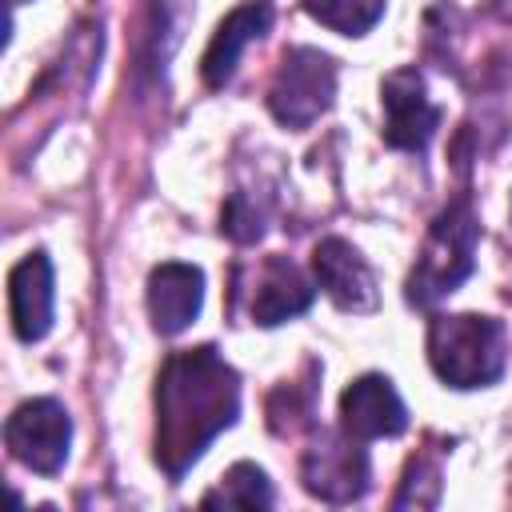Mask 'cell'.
<instances>
[{
    "mask_svg": "<svg viewBox=\"0 0 512 512\" xmlns=\"http://www.w3.org/2000/svg\"><path fill=\"white\" fill-rule=\"evenodd\" d=\"M52 304H56V284H52V260L48 252H28L12 272H8V308H12V328L24 344H36L52 328Z\"/></svg>",
    "mask_w": 512,
    "mask_h": 512,
    "instance_id": "cell-11",
    "label": "cell"
},
{
    "mask_svg": "<svg viewBox=\"0 0 512 512\" xmlns=\"http://www.w3.org/2000/svg\"><path fill=\"white\" fill-rule=\"evenodd\" d=\"M476 240H480V220L468 196H456L428 228L420 256L408 272V304L416 308H432L436 300H444L448 292H456L472 268H476Z\"/></svg>",
    "mask_w": 512,
    "mask_h": 512,
    "instance_id": "cell-3",
    "label": "cell"
},
{
    "mask_svg": "<svg viewBox=\"0 0 512 512\" xmlns=\"http://www.w3.org/2000/svg\"><path fill=\"white\" fill-rule=\"evenodd\" d=\"M380 104H384V144L400 152H424L440 124V108L428 100L424 76L416 68L388 72L380 84Z\"/></svg>",
    "mask_w": 512,
    "mask_h": 512,
    "instance_id": "cell-7",
    "label": "cell"
},
{
    "mask_svg": "<svg viewBox=\"0 0 512 512\" xmlns=\"http://www.w3.org/2000/svg\"><path fill=\"white\" fill-rule=\"evenodd\" d=\"M312 276L324 296L344 312H372L376 308V276L368 260L340 236H324L312 248Z\"/></svg>",
    "mask_w": 512,
    "mask_h": 512,
    "instance_id": "cell-9",
    "label": "cell"
},
{
    "mask_svg": "<svg viewBox=\"0 0 512 512\" xmlns=\"http://www.w3.org/2000/svg\"><path fill=\"white\" fill-rule=\"evenodd\" d=\"M204 304V272L184 260H164L148 272V316L160 336H180Z\"/></svg>",
    "mask_w": 512,
    "mask_h": 512,
    "instance_id": "cell-10",
    "label": "cell"
},
{
    "mask_svg": "<svg viewBox=\"0 0 512 512\" xmlns=\"http://www.w3.org/2000/svg\"><path fill=\"white\" fill-rule=\"evenodd\" d=\"M316 288L312 280L288 260V256H268L256 272V288H252V324L260 328H276L300 312H308Z\"/></svg>",
    "mask_w": 512,
    "mask_h": 512,
    "instance_id": "cell-13",
    "label": "cell"
},
{
    "mask_svg": "<svg viewBox=\"0 0 512 512\" xmlns=\"http://www.w3.org/2000/svg\"><path fill=\"white\" fill-rule=\"evenodd\" d=\"M240 416V376L212 348L172 352L156 376V436L152 456L168 480H180L204 448Z\"/></svg>",
    "mask_w": 512,
    "mask_h": 512,
    "instance_id": "cell-1",
    "label": "cell"
},
{
    "mask_svg": "<svg viewBox=\"0 0 512 512\" xmlns=\"http://www.w3.org/2000/svg\"><path fill=\"white\" fill-rule=\"evenodd\" d=\"M428 364L448 388H488L504 376L508 332L496 316L456 312L428 324Z\"/></svg>",
    "mask_w": 512,
    "mask_h": 512,
    "instance_id": "cell-2",
    "label": "cell"
},
{
    "mask_svg": "<svg viewBox=\"0 0 512 512\" xmlns=\"http://www.w3.org/2000/svg\"><path fill=\"white\" fill-rule=\"evenodd\" d=\"M8 4H28V0H8Z\"/></svg>",
    "mask_w": 512,
    "mask_h": 512,
    "instance_id": "cell-19",
    "label": "cell"
},
{
    "mask_svg": "<svg viewBox=\"0 0 512 512\" xmlns=\"http://www.w3.org/2000/svg\"><path fill=\"white\" fill-rule=\"evenodd\" d=\"M220 232L232 236L236 244H252L264 236V212L244 192H232L224 204V216H220Z\"/></svg>",
    "mask_w": 512,
    "mask_h": 512,
    "instance_id": "cell-18",
    "label": "cell"
},
{
    "mask_svg": "<svg viewBox=\"0 0 512 512\" xmlns=\"http://www.w3.org/2000/svg\"><path fill=\"white\" fill-rule=\"evenodd\" d=\"M364 440L348 436V432H328L320 428L312 436V444L300 456V480L304 488L324 500V504H352L368 492L372 480V464L368 452L360 448Z\"/></svg>",
    "mask_w": 512,
    "mask_h": 512,
    "instance_id": "cell-5",
    "label": "cell"
},
{
    "mask_svg": "<svg viewBox=\"0 0 512 512\" xmlns=\"http://www.w3.org/2000/svg\"><path fill=\"white\" fill-rule=\"evenodd\" d=\"M204 508H272L276 504V492H272V480L264 476V468H256V464H232L228 472H224V480L212 488V492H204V500H200Z\"/></svg>",
    "mask_w": 512,
    "mask_h": 512,
    "instance_id": "cell-14",
    "label": "cell"
},
{
    "mask_svg": "<svg viewBox=\"0 0 512 512\" xmlns=\"http://www.w3.org/2000/svg\"><path fill=\"white\" fill-rule=\"evenodd\" d=\"M268 28H272V0H244L240 8H232L216 24V32H212V40L204 48V60H200L204 84L208 88H224L236 76V64H240L244 48L252 40H260Z\"/></svg>",
    "mask_w": 512,
    "mask_h": 512,
    "instance_id": "cell-12",
    "label": "cell"
},
{
    "mask_svg": "<svg viewBox=\"0 0 512 512\" xmlns=\"http://www.w3.org/2000/svg\"><path fill=\"white\" fill-rule=\"evenodd\" d=\"M440 500V472H436V464L432 460H424V456H416V460H408V468H404V480H400V492H396V508H432Z\"/></svg>",
    "mask_w": 512,
    "mask_h": 512,
    "instance_id": "cell-17",
    "label": "cell"
},
{
    "mask_svg": "<svg viewBox=\"0 0 512 512\" xmlns=\"http://www.w3.org/2000/svg\"><path fill=\"white\" fill-rule=\"evenodd\" d=\"M300 4L316 24L340 36H364L384 16V0H300Z\"/></svg>",
    "mask_w": 512,
    "mask_h": 512,
    "instance_id": "cell-15",
    "label": "cell"
},
{
    "mask_svg": "<svg viewBox=\"0 0 512 512\" xmlns=\"http://www.w3.org/2000/svg\"><path fill=\"white\" fill-rule=\"evenodd\" d=\"M4 444L8 452L40 472V476H56L68 460V444H72V416L60 400L52 396H36V400H24L8 424H4Z\"/></svg>",
    "mask_w": 512,
    "mask_h": 512,
    "instance_id": "cell-6",
    "label": "cell"
},
{
    "mask_svg": "<svg viewBox=\"0 0 512 512\" xmlns=\"http://www.w3.org/2000/svg\"><path fill=\"white\" fill-rule=\"evenodd\" d=\"M336 60L320 48H288L272 88H268V112L284 124V128H308L312 120H320L332 108L336 96Z\"/></svg>",
    "mask_w": 512,
    "mask_h": 512,
    "instance_id": "cell-4",
    "label": "cell"
},
{
    "mask_svg": "<svg viewBox=\"0 0 512 512\" xmlns=\"http://www.w3.org/2000/svg\"><path fill=\"white\" fill-rule=\"evenodd\" d=\"M340 428L356 440H384L408 428V408L388 376L364 372L340 392Z\"/></svg>",
    "mask_w": 512,
    "mask_h": 512,
    "instance_id": "cell-8",
    "label": "cell"
},
{
    "mask_svg": "<svg viewBox=\"0 0 512 512\" xmlns=\"http://www.w3.org/2000/svg\"><path fill=\"white\" fill-rule=\"evenodd\" d=\"M312 424V384H280V388H272V396H268V428L276 432V436H292V432H300V428H308Z\"/></svg>",
    "mask_w": 512,
    "mask_h": 512,
    "instance_id": "cell-16",
    "label": "cell"
}]
</instances>
